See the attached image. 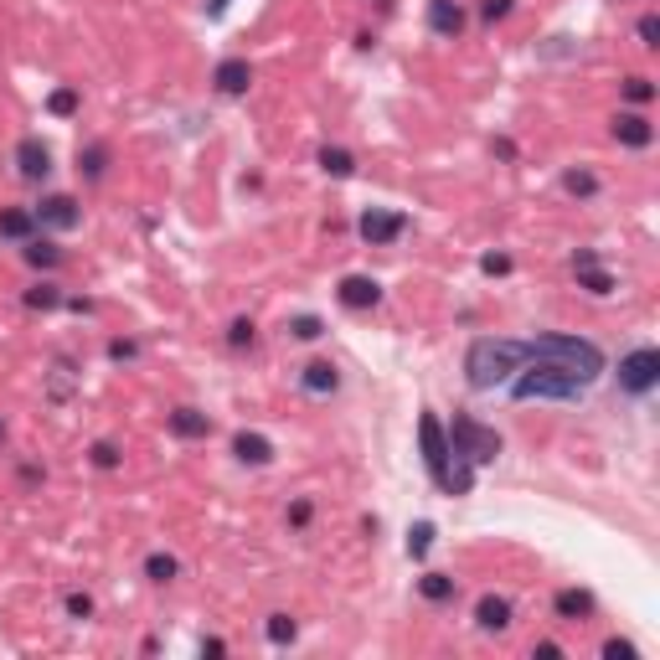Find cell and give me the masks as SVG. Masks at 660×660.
<instances>
[{"instance_id":"cell-1","label":"cell","mask_w":660,"mask_h":660,"mask_svg":"<svg viewBox=\"0 0 660 660\" xmlns=\"http://www.w3.org/2000/svg\"><path fill=\"white\" fill-rule=\"evenodd\" d=\"M527 361V340H511V336H480L469 340L465 351V382L475 392H506L516 371Z\"/></svg>"},{"instance_id":"cell-2","label":"cell","mask_w":660,"mask_h":660,"mask_svg":"<svg viewBox=\"0 0 660 660\" xmlns=\"http://www.w3.org/2000/svg\"><path fill=\"white\" fill-rule=\"evenodd\" d=\"M506 392H511V403H578L588 387H583L567 367L527 351V361H521V371L506 382Z\"/></svg>"},{"instance_id":"cell-3","label":"cell","mask_w":660,"mask_h":660,"mask_svg":"<svg viewBox=\"0 0 660 660\" xmlns=\"http://www.w3.org/2000/svg\"><path fill=\"white\" fill-rule=\"evenodd\" d=\"M419 444H423V469H429V480L444 496H469L475 490V465L449 449V434H444V419L438 413H423L419 419Z\"/></svg>"},{"instance_id":"cell-4","label":"cell","mask_w":660,"mask_h":660,"mask_svg":"<svg viewBox=\"0 0 660 660\" xmlns=\"http://www.w3.org/2000/svg\"><path fill=\"white\" fill-rule=\"evenodd\" d=\"M527 351L547 356V361H557V367H567L583 387H594L598 377H604V367H609L594 340H588V336H567V330H542V336L527 340Z\"/></svg>"},{"instance_id":"cell-5","label":"cell","mask_w":660,"mask_h":660,"mask_svg":"<svg viewBox=\"0 0 660 660\" xmlns=\"http://www.w3.org/2000/svg\"><path fill=\"white\" fill-rule=\"evenodd\" d=\"M444 434H449V449L459 454V459H469L475 469L496 465L500 459V434L496 429H485L480 419H469V413H454L449 423H444Z\"/></svg>"},{"instance_id":"cell-6","label":"cell","mask_w":660,"mask_h":660,"mask_svg":"<svg viewBox=\"0 0 660 660\" xmlns=\"http://www.w3.org/2000/svg\"><path fill=\"white\" fill-rule=\"evenodd\" d=\"M655 382H660V351L655 346H635L629 356H619V387H625L629 398L655 392Z\"/></svg>"},{"instance_id":"cell-7","label":"cell","mask_w":660,"mask_h":660,"mask_svg":"<svg viewBox=\"0 0 660 660\" xmlns=\"http://www.w3.org/2000/svg\"><path fill=\"white\" fill-rule=\"evenodd\" d=\"M408 232V212H387V207H367L356 217V238L367 248H392Z\"/></svg>"},{"instance_id":"cell-8","label":"cell","mask_w":660,"mask_h":660,"mask_svg":"<svg viewBox=\"0 0 660 660\" xmlns=\"http://www.w3.org/2000/svg\"><path fill=\"white\" fill-rule=\"evenodd\" d=\"M36 227H52V232H73V227L83 222V207L73 202V196H42L32 207Z\"/></svg>"},{"instance_id":"cell-9","label":"cell","mask_w":660,"mask_h":660,"mask_svg":"<svg viewBox=\"0 0 660 660\" xmlns=\"http://www.w3.org/2000/svg\"><path fill=\"white\" fill-rule=\"evenodd\" d=\"M16 176L32 181V186H42V181L52 176V150L42 145V134H26L16 145Z\"/></svg>"},{"instance_id":"cell-10","label":"cell","mask_w":660,"mask_h":660,"mask_svg":"<svg viewBox=\"0 0 660 660\" xmlns=\"http://www.w3.org/2000/svg\"><path fill=\"white\" fill-rule=\"evenodd\" d=\"M609 134L619 140L625 150H650L655 145V124L645 119L640 109H625V113H614V124H609Z\"/></svg>"},{"instance_id":"cell-11","label":"cell","mask_w":660,"mask_h":660,"mask_svg":"<svg viewBox=\"0 0 660 660\" xmlns=\"http://www.w3.org/2000/svg\"><path fill=\"white\" fill-rule=\"evenodd\" d=\"M300 392H305V398H336L340 392V367L336 361H325V356L305 361V367H300Z\"/></svg>"},{"instance_id":"cell-12","label":"cell","mask_w":660,"mask_h":660,"mask_svg":"<svg viewBox=\"0 0 660 660\" xmlns=\"http://www.w3.org/2000/svg\"><path fill=\"white\" fill-rule=\"evenodd\" d=\"M212 88L222 98H242L248 88H253V67H248V57H222V63L212 67Z\"/></svg>"},{"instance_id":"cell-13","label":"cell","mask_w":660,"mask_h":660,"mask_svg":"<svg viewBox=\"0 0 660 660\" xmlns=\"http://www.w3.org/2000/svg\"><path fill=\"white\" fill-rule=\"evenodd\" d=\"M336 300L346 310H377L382 305V284H377L371 274H346L340 279V290H336Z\"/></svg>"},{"instance_id":"cell-14","label":"cell","mask_w":660,"mask_h":660,"mask_svg":"<svg viewBox=\"0 0 660 660\" xmlns=\"http://www.w3.org/2000/svg\"><path fill=\"white\" fill-rule=\"evenodd\" d=\"M429 32L444 36V42H459L465 36V5L459 0H429Z\"/></svg>"},{"instance_id":"cell-15","label":"cell","mask_w":660,"mask_h":660,"mask_svg":"<svg viewBox=\"0 0 660 660\" xmlns=\"http://www.w3.org/2000/svg\"><path fill=\"white\" fill-rule=\"evenodd\" d=\"M594 594L588 588H557V598H552V614L557 619H567V625H583V619H594Z\"/></svg>"},{"instance_id":"cell-16","label":"cell","mask_w":660,"mask_h":660,"mask_svg":"<svg viewBox=\"0 0 660 660\" xmlns=\"http://www.w3.org/2000/svg\"><path fill=\"white\" fill-rule=\"evenodd\" d=\"M165 429L192 444V438H207L212 434V419L202 413V408H171V413H165Z\"/></svg>"},{"instance_id":"cell-17","label":"cell","mask_w":660,"mask_h":660,"mask_svg":"<svg viewBox=\"0 0 660 660\" xmlns=\"http://www.w3.org/2000/svg\"><path fill=\"white\" fill-rule=\"evenodd\" d=\"M475 625H480L485 635H506V629H511V598L485 594L480 604H475Z\"/></svg>"},{"instance_id":"cell-18","label":"cell","mask_w":660,"mask_h":660,"mask_svg":"<svg viewBox=\"0 0 660 660\" xmlns=\"http://www.w3.org/2000/svg\"><path fill=\"white\" fill-rule=\"evenodd\" d=\"M232 459H238V465H253V469H269L274 465V444L263 434H238L232 438Z\"/></svg>"},{"instance_id":"cell-19","label":"cell","mask_w":660,"mask_h":660,"mask_svg":"<svg viewBox=\"0 0 660 660\" xmlns=\"http://www.w3.org/2000/svg\"><path fill=\"white\" fill-rule=\"evenodd\" d=\"M109 161H113L109 145H103V140H94V145H83V150H78V176L88 181V186H98V181L109 176Z\"/></svg>"},{"instance_id":"cell-20","label":"cell","mask_w":660,"mask_h":660,"mask_svg":"<svg viewBox=\"0 0 660 660\" xmlns=\"http://www.w3.org/2000/svg\"><path fill=\"white\" fill-rule=\"evenodd\" d=\"M21 258L32 263L36 274H52V269L63 263V248H57L52 238H26V242H21Z\"/></svg>"},{"instance_id":"cell-21","label":"cell","mask_w":660,"mask_h":660,"mask_svg":"<svg viewBox=\"0 0 660 660\" xmlns=\"http://www.w3.org/2000/svg\"><path fill=\"white\" fill-rule=\"evenodd\" d=\"M32 227H36V217L26 207H5L0 212V238L5 242H26L32 238Z\"/></svg>"},{"instance_id":"cell-22","label":"cell","mask_w":660,"mask_h":660,"mask_svg":"<svg viewBox=\"0 0 660 660\" xmlns=\"http://www.w3.org/2000/svg\"><path fill=\"white\" fill-rule=\"evenodd\" d=\"M578 274V290H588L594 300H604V294H614L619 284H614V274L604 269V263H583V269H573Z\"/></svg>"},{"instance_id":"cell-23","label":"cell","mask_w":660,"mask_h":660,"mask_svg":"<svg viewBox=\"0 0 660 660\" xmlns=\"http://www.w3.org/2000/svg\"><path fill=\"white\" fill-rule=\"evenodd\" d=\"M419 594L429 598V604H449V598L459 594V578H449V573H423Z\"/></svg>"},{"instance_id":"cell-24","label":"cell","mask_w":660,"mask_h":660,"mask_svg":"<svg viewBox=\"0 0 660 660\" xmlns=\"http://www.w3.org/2000/svg\"><path fill=\"white\" fill-rule=\"evenodd\" d=\"M320 171L325 176H336V181H351L356 176V155L351 150H340V145H325L320 150Z\"/></svg>"},{"instance_id":"cell-25","label":"cell","mask_w":660,"mask_h":660,"mask_svg":"<svg viewBox=\"0 0 660 660\" xmlns=\"http://www.w3.org/2000/svg\"><path fill=\"white\" fill-rule=\"evenodd\" d=\"M563 192L578 196V202H594V196H598V176L588 171V165H573V171H563Z\"/></svg>"},{"instance_id":"cell-26","label":"cell","mask_w":660,"mask_h":660,"mask_svg":"<svg viewBox=\"0 0 660 660\" xmlns=\"http://www.w3.org/2000/svg\"><path fill=\"white\" fill-rule=\"evenodd\" d=\"M145 578L165 588V583H176V578H181V563L171 557V552H150V557H145Z\"/></svg>"},{"instance_id":"cell-27","label":"cell","mask_w":660,"mask_h":660,"mask_svg":"<svg viewBox=\"0 0 660 660\" xmlns=\"http://www.w3.org/2000/svg\"><path fill=\"white\" fill-rule=\"evenodd\" d=\"M57 305H67V294L52 284V279H42V284H32L26 290V310H57Z\"/></svg>"},{"instance_id":"cell-28","label":"cell","mask_w":660,"mask_h":660,"mask_svg":"<svg viewBox=\"0 0 660 660\" xmlns=\"http://www.w3.org/2000/svg\"><path fill=\"white\" fill-rule=\"evenodd\" d=\"M263 635H269V645H294L300 625H294L290 614H269V619H263Z\"/></svg>"},{"instance_id":"cell-29","label":"cell","mask_w":660,"mask_h":660,"mask_svg":"<svg viewBox=\"0 0 660 660\" xmlns=\"http://www.w3.org/2000/svg\"><path fill=\"white\" fill-rule=\"evenodd\" d=\"M88 459H94V469H119L124 465V449H119L113 438H98L94 449H88Z\"/></svg>"},{"instance_id":"cell-30","label":"cell","mask_w":660,"mask_h":660,"mask_svg":"<svg viewBox=\"0 0 660 660\" xmlns=\"http://www.w3.org/2000/svg\"><path fill=\"white\" fill-rule=\"evenodd\" d=\"M434 521H419V527H413V532H408V557H413V563H419V557H429V547H434Z\"/></svg>"},{"instance_id":"cell-31","label":"cell","mask_w":660,"mask_h":660,"mask_svg":"<svg viewBox=\"0 0 660 660\" xmlns=\"http://www.w3.org/2000/svg\"><path fill=\"white\" fill-rule=\"evenodd\" d=\"M284 330H290L294 340H320V336H325V320H320V315H294Z\"/></svg>"},{"instance_id":"cell-32","label":"cell","mask_w":660,"mask_h":660,"mask_svg":"<svg viewBox=\"0 0 660 660\" xmlns=\"http://www.w3.org/2000/svg\"><path fill=\"white\" fill-rule=\"evenodd\" d=\"M258 340V325L248 320V315H238V320L227 325V346H232V351H242V346H253Z\"/></svg>"},{"instance_id":"cell-33","label":"cell","mask_w":660,"mask_h":660,"mask_svg":"<svg viewBox=\"0 0 660 660\" xmlns=\"http://www.w3.org/2000/svg\"><path fill=\"white\" fill-rule=\"evenodd\" d=\"M47 109L57 113V119H73V113H78V88H52Z\"/></svg>"},{"instance_id":"cell-34","label":"cell","mask_w":660,"mask_h":660,"mask_svg":"<svg viewBox=\"0 0 660 660\" xmlns=\"http://www.w3.org/2000/svg\"><path fill=\"white\" fill-rule=\"evenodd\" d=\"M625 98H629V103H635V109H645V103L655 98V83L635 73V78H625Z\"/></svg>"},{"instance_id":"cell-35","label":"cell","mask_w":660,"mask_h":660,"mask_svg":"<svg viewBox=\"0 0 660 660\" xmlns=\"http://www.w3.org/2000/svg\"><path fill=\"white\" fill-rule=\"evenodd\" d=\"M635 36H640V47H645V52H655V47H660V16H655V11H645V16H640Z\"/></svg>"},{"instance_id":"cell-36","label":"cell","mask_w":660,"mask_h":660,"mask_svg":"<svg viewBox=\"0 0 660 660\" xmlns=\"http://www.w3.org/2000/svg\"><path fill=\"white\" fill-rule=\"evenodd\" d=\"M516 11V0H480V21L485 26H496V21H506Z\"/></svg>"},{"instance_id":"cell-37","label":"cell","mask_w":660,"mask_h":660,"mask_svg":"<svg viewBox=\"0 0 660 660\" xmlns=\"http://www.w3.org/2000/svg\"><path fill=\"white\" fill-rule=\"evenodd\" d=\"M63 609H67V619H78V625H83V619H94V598H88V594H67Z\"/></svg>"},{"instance_id":"cell-38","label":"cell","mask_w":660,"mask_h":660,"mask_svg":"<svg viewBox=\"0 0 660 660\" xmlns=\"http://www.w3.org/2000/svg\"><path fill=\"white\" fill-rule=\"evenodd\" d=\"M310 516H315V500L300 496V500L290 506V527H294V532H305V527H310Z\"/></svg>"},{"instance_id":"cell-39","label":"cell","mask_w":660,"mask_h":660,"mask_svg":"<svg viewBox=\"0 0 660 660\" xmlns=\"http://www.w3.org/2000/svg\"><path fill=\"white\" fill-rule=\"evenodd\" d=\"M604 660H640V645H629V640H604Z\"/></svg>"},{"instance_id":"cell-40","label":"cell","mask_w":660,"mask_h":660,"mask_svg":"<svg viewBox=\"0 0 660 660\" xmlns=\"http://www.w3.org/2000/svg\"><path fill=\"white\" fill-rule=\"evenodd\" d=\"M480 269H485V274H511V253H485Z\"/></svg>"},{"instance_id":"cell-41","label":"cell","mask_w":660,"mask_h":660,"mask_svg":"<svg viewBox=\"0 0 660 660\" xmlns=\"http://www.w3.org/2000/svg\"><path fill=\"white\" fill-rule=\"evenodd\" d=\"M134 356H140L134 340H109V361H134Z\"/></svg>"},{"instance_id":"cell-42","label":"cell","mask_w":660,"mask_h":660,"mask_svg":"<svg viewBox=\"0 0 660 660\" xmlns=\"http://www.w3.org/2000/svg\"><path fill=\"white\" fill-rule=\"evenodd\" d=\"M202 655H227V645L217 640V635H207V640H202Z\"/></svg>"},{"instance_id":"cell-43","label":"cell","mask_w":660,"mask_h":660,"mask_svg":"<svg viewBox=\"0 0 660 660\" xmlns=\"http://www.w3.org/2000/svg\"><path fill=\"white\" fill-rule=\"evenodd\" d=\"M490 150H496L500 161H516V145H511V140H490Z\"/></svg>"},{"instance_id":"cell-44","label":"cell","mask_w":660,"mask_h":660,"mask_svg":"<svg viewBox=\"0 0 660 660\" xmlns=\"http://www.w3.org/2000/svg\"><path fill=\"white\" fill-rule=\"evenodd\" d=\"M227 5H232V0H207V16H222Z\"/></svg>"},{"instance_id":"cell-45","label":"cell","mask_w":660,"mask_h":660,"mask_svg":"<svg viewBox=\"0 0 660 660\" xmlns=\"http://www.w3.org/2000/svg\"><path fill=\"white\" fill-rule=\"evenodd\" d=\"M0 444H5V419H0Z\"/></svg>"},{"instance_id":"cell-46","label":"cell","mask_w":660,"mask_h":660,"mask_svg":"<svg viewBox=\"0 0 660 660\" xmlns=\"http://www.w3.org/2000/svg\"><path fill=\"white\" fill-rule=\"evenodd\" d=\"M382 5H392V0H382Z\"/></svg>"}]
</instances>
